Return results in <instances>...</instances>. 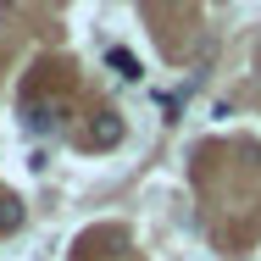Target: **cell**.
<instances>
[{"mask_svg": "<svg viewBox=\"0 0 261 261\" xmlns=\"http://www.w3.org/2000/svg\"><path fill=\"white\" fill-rule=\"evenodd\" d=\"M117 139H122V122H117V117H100V122H95V145H100V150H111Z\"/></svg>", "mask_w": 261, "mask_h": 261, "instance_id": "3", "label": "cell"}, {"mask_svg": "<svg viewBox=\"0 0 261 261\" xmlns=\"http://www.w3.org/2000/svg\"><path fill=\"white\" fill-rule=\"evenodd\" d=\"M22 217H28V206H22L17 195H0V233H17Z\"/></svg>", "mask_w": 261, "mask_h": 261, "instance_id": "2", "label": "cell"}, {"mask_svg": "<svg viewBox=\"0 0 261 261\" xmlns=\"http://www.w3.org/2000/svg\"><path fill=\"white\" fill-rule=\"evenodd\" d=\"M106 61H111V72H117V78H128V84L139 78V61H134V56H128V50H111V56H106Z\"/></svg>", "mask_w": 261, "mask_h": 261, "instance_id": "4", "label": "cell"}, {"mask_svg": "<svg viewBox=\"0 0 261 261\" xmlns=\"http://www.w3.org/2000/svg\"><path fill=\"white\" fill-rule=\"evenodd\" d=\"M61 122H67V106H61V100H56V106H34V111H28V128H34V134L61 128Z\"/></svg>", "mask_w": 261, "mask_h": 261, "instance_id": "1", "label": "cell"}]
</instances>
